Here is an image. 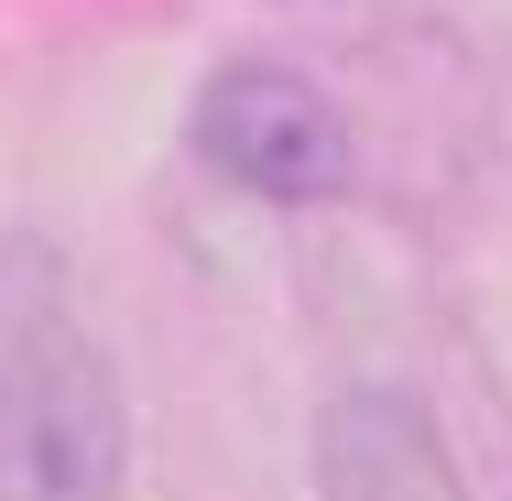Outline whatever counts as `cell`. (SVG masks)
Listing matches in <instances>:
<instances>
[{
	"label": "cell",
	"instance_id": "6da1fadb",
	"mask_svg": "<svg viewBox=\"0 0 512 501\" xmlns=\"http://www.w3.org/2000/svg\"><path fill=\"white\" fill-rule=\"evenodd\" d=\"M131 458L109 349L66 295V262L0 251V501H109Z\"/></svg>",
	"mask_w": 512,
	"mask_h": 501
},
{
	"label": "cell",
	"instance_id": "3957f363",
	"mask_svg": "<svg viewBox=\"0 0 512 501\" xmlns=\"http://www.w3.org/2000/svg\"><path fill=\"white\" fill-rule=\"evenodd\" d=\"M316 501H469L436 414L404 382H349L316 414Z\"/></svg>",
	"mask_w": 512,
	"mask_h": 501
},
{
	"label": "cell",
	"instance_id": "7a4b0ae2",
	"mask_svg": "<svg viewBox=\"0 0 512 501\" xmlns=\"http://www.w3.org/2000/svg\"><path fill=\"white\" fill-rule=\"evenodd\" d=\"M197 153L262 207H327V197H349V175H360L338 99L316 88L306 66H273V55H229L197 88Z\"/></svg>",
	"mask_w": 512,
	"mask_h": 501
}]
</instances>
